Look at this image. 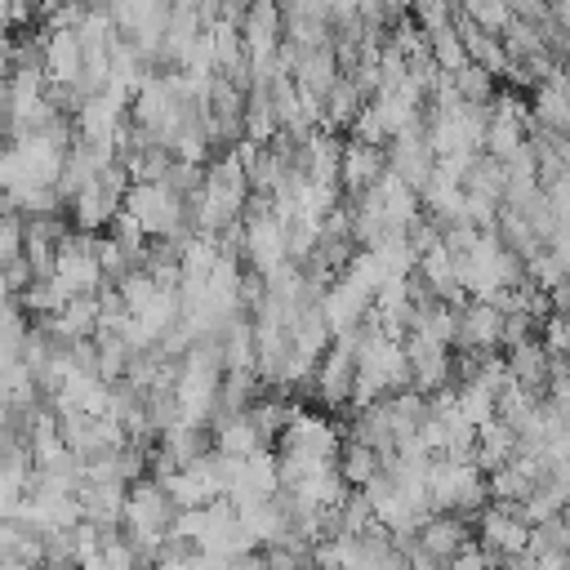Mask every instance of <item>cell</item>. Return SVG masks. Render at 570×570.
Here are the masks:
<instances>
[{"mask_svg":"<svg viewBox=\"0 0 570 570\" xmlns=\"http://www.w3.org/2000/svg\"><path fill=\"white\" fill-rule=\"evenodd\" d=\"M312 392H316L321 405H330V410L356 405V347H352L347 338H334V343H330V352H325L321 365H316Z\"/></svg>","mask_w":570,"mask_h":570,"instance_id":"4","label":"cell"},{"mask_svg":"<svg viewBox=\"0 0 570 570\" xmlns=\"http://www.w3.org/2000/svg\"><path fill=\"white\" fill-rule=\"evenodd\" d=\"M387 178V147H370L361 138H343V169H338V187L347 200L374 191Z\"/></svg>","mask_w":570,"mask_h":570,"instance_id":"5","label":"cell"},{"mask_svg":"<svg viewBox=\"0 0 570 570\" xmlns=\"http://www.w3.org/2000/svg\"><path fill=\"white\" fill-rule=\"evenodd\" d=\"M530 120L570 138V71H552L539 89H534V102H530Z\"/></svg>","mask_w":570,"mask_h":570,"instance_id":"6","label":"cell"},{"mask_svg":"<svg viewBox=\"0 0 570 570\" xmlns=\"http://www.w3.org/2000/svg\"><path fill=\"white\" fill-rule=\"evenodd\" d=\"M379 454L370 450V445H356V441H347L343 436V454H338V476L347 481V490H365L374 476H379Z\"/></svg>","mask_w":570,"mask_h":570,"instance_id":"7","label":"cell"},{"mask_svg":"<svg viewBox=\"0 0 570 570\" xmlns=\"http://www.w3.org/2000/svg\"><path fill=\"white\" fill-rule=\"evenodd\" d=\"M27 249V223L22 214H0V267L18 263Z\"/></svg>","mask_w":570,"mask_h":570,"instance_id":"9","label":"cell"},{"mask_svg":"<svg viewBox=\"0 0 570 570\" xmlns=\"http://www.w3.org/2000/svg\"><path fill=\"white\" fill-rule=\"evenodd\" d=\"M530 552L534 557H570V525L566 517H548L530 530Z\"/></svg>","mask_w":570,"mask_h":570,"instance_id":"8","label":"cell"},{"mask_svg":"<svg viewBox=\"0 0 570 570\" xmlns=\"http://www.w3.org/2000/svg\"><path fill=\"white\" fill-rule=\"evenodd\" d=\"M459 352H503V307L494 298H468L454 312V343Z\"/></svg>","mask_w":570,"mask_h":570,"instance_id":"3","label":"cell"},{"mask_svg":"<svg viewBox=\"0 0 570 570\" xmlns=\"http://www.w3.org/2000/svg\"><path fill=\"white\" fill-rule=\"evenodd\" d=\"M401 352H405V370H410V392H419V396L445 392V383H450V343H441L432 334H405Z\"/></svg>","mask_w":570,"mask_h":570,"instance_id":"2","label":"cell"},{"mask_svg":"<svg viewBox=\"0 0 570 570\" xmlns=\"http://www.w3.org/2000/svg\"><path fill=\"white\" fill-rule=\"evenodd\" d=\"M387 169L410 187V191H423L428 178L436 174V151H432V138H428V125L414 120L410 129H401L392 142H387Z\"/></svg>","mask_w":570,"mask_h":570,"instance_id":"1","label":"cell"}]
</instances>
